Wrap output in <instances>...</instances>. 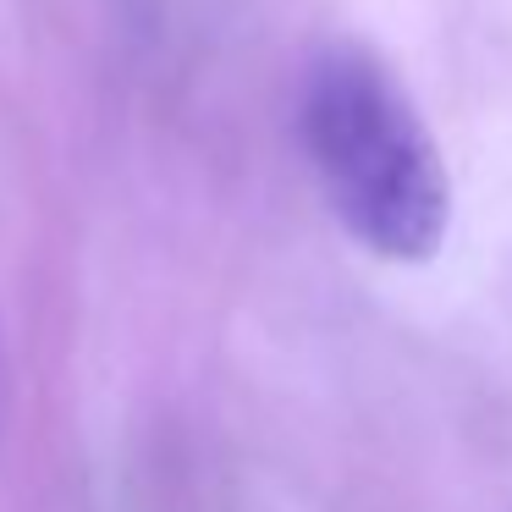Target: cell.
<instances>
[{"mask_svg":"<svg viewBox=\"0 0 512 512\" xmlns=\"http://www.w3.org/2000/svg\"><path fill=\"white\" fill-rule=\"evenodd\" d=\"M298 133L342 226L391 265H424L452 221V182L397 72L364 45H320Z\"/></svg>","mask_w":512,"mask_h":512,"instance_id":"obj_1","label":"cell"}]
</instances>
